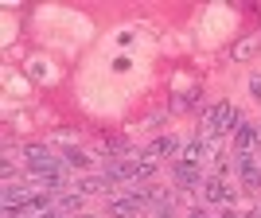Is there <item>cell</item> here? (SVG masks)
Here are the masks:
<instances>
[{
    "mask_svg": "<svg viewBox=\"0 0 261 218\" xmlns=\"http://www.w3.org/2000/svg\"><path fill=\"white\" fill-rule=\"evenodd\" d=\"M230 152H261V121H242L230 137Z\"/></svg>",
    "mask_w": 261,
    "mask_h": 218,
    "instance_id": "5",
    "label": "cell"
},
{
    "mask_svg": "<svg viewBox=\"0 0 261 218\" xmlns=\"http://www.w3.org/2000/svg\"><path fill=\"white\" fill-rule=\"evenodd\" d=\"M20 156L28 164V172H63V156H55L47 144H20Z\"/></svg>",
    "mask_w": 261,
    "mask_h": 218,
    "instance_id": "2",
    "label": "cell"
},
{
    "mask_svg": "<svg viewBox=\"0 0 261 218\" xmlns=\"http://www.w3.org/2000/svg\"><path fill=\"white\" fill-rule=\"evenodd\" d=\"M59 156H63L66 172H86L90 164H94V160H90V152H86V148H78V144H63V152H59Z\"/></svg>",
    "mask_w": 261,
    "mask_h": 218,
    "instance_id": "10",
    "label": "cell"
},
{
    "mask_svg": "<svg viewBox=\"0 0 261 218\" xmlns=\"http://www.w3.org/2000/svg\"><path fill=\"white\" fill-rule=\"evenodd\" d=\"M211 148H215V144L191 137V141H184V148H179L175 160H179V164H191V168H203V164H211Z\"/></svg>",
    "mask_w": 261,
    "mask_h": 218,
    "instance_id": "7",
    "label": "cell"
},
{
    "mask_svg": "<svg viewBox=\"0 0 261 218\" xmlns=\"http://www.w3.org/2000/svg\"><path fill=\"white\" fill-rule=\"evenodd\" d=\"M257 207H261V203H257Z\"/></svg>",
    "mask_w": 261,
    "mask_h": 218,
    "instance_id": "18",
    "label": "cell"
},
{
    "mask_svg": "<svg viewBox=\"0 0 261 218\" xmlns=\"http://www.w3.org/2000/svg\"><path fill=\"white\" fill-rule=\"evenodd\" d=\"M74 191H82V195H101V199H113L117 195V183L113 179H106V175H78L74 179Z\"/></svg>",
    "mask_w": 261,
    "mask_h": 218,
    "instance_id": "6",
    "label": "cell"
},
{
    "mask_svg": "<svg viewBox=\"0 0 261 218\" xmlns=\"http://www.w3.org/2000/svg\"><path fill=\"white\" fill-rule=\"evenodd\" d=\"M257 51H261V35H246V39H238V43L230 47V59L234 63H250Z\"/></svg>",
    "mask_w": 261,
    "mask_h": 218,
    "instance_id": "11",
    "label": "cell"
},
{
    "mask_svg": "<svg viewBox=\"0 0 261 218\" xmlns=\"http://www.w3.org/2000/svg\"><path fill=\"white\" fill-rule=\"evenodd\" d=\"M238 179H226V175H215L211 172L207 179H203V191H199L195 203H203V207H234V199H238Z\"/></svg>",
    "mask_w": 261,
    "mask_h": 218,
    "instance_id": "1",
    "label": "cell"
},
{
    "mask_svg": "<svg viewBox=\"0 0 261 218\" xmlns=\"http://www.w3.org/2000/svg\"><path fill=\"white\" fill-rule=\"evenodd\" d=\"M250 94L261 101V74H250Z\"/></svg>",
    "mask_w": 261,
    "mask_h": 218,
    "instance_id": "14",
    "label": "cell"
},
{
    "mask_svg": "<svg viewBox=\"0 0 261 218\" xmlns=\"http://www.w3.org/2000/svg\"><path fill=\"white\" fill-rule=\"evenodd\" d=\"M238 218H261V207H253V210H242Z\"/></svg>",
    "mask_w": 261,
    "mask_h": 218,
    "instance_id": "16",
    "label": "cell"
},
{
    "mask_svg": "<svg viewBox=\"0 0 261 218\" xmlns=\"http://www.w3.org/2000/svg\"><path fill=\"white\" fill-rule=\"evenodd\" d=\"M168 175H172L175 191H187V195H195V199H199V191H203V179H207L203 168H191V164H179V160H172Z\"/></svg>",
    "mask_w": 261,
    "mask_h": 218,
    "instance_id": "3",
    "label": "cell"
},
{
    "mask_svg": "<svg viewBox=\"0 0 261 218\" xmlns=\"http://www.w3.org/2000/svg\"><path fill=\"white\" fill-rule=\"evenodd\" d=\"M168 117H172V113H168V109H156V113H148V117L141 121V129L156 132V129H160V125H164V121H168Z\"/></svg>",
    "mask_w": 261,
    "mask_h": 218,
    "instance_id": "12",
    "label": "cell"
},
{
    "mask_svg": "<svg viewBox=\"0 0 261 218\" xmlns=\"http://www.w3.org/2000/svg\"><path fill=\"white\" fill-rule=\"evenodd\" d=\"M74 218H98V214H74Z\"/></svg>",
    "mask_w": 261,
    "mask_h": 218,
    "instance_id": "17",
    "label": "cell"
},
{
    "mask_svg": "<svg viewBox=\"0 0 261 218\" xmlns=\"http://www.w3.org/2000/svg\"><path fill=\"white\" fill-rule=\"evenodd\" d=\"M55 210L63 218L86 214V195H82V191H59V195H55Z\"/></svg>",
    "mask_w": 261,
    "mask_h": 218,
    "instance_id": "8",
    "label": "cell"
},
{
    "mask_svg": "<svg viewBox=\"0 0 261 218\" xmlns=\"http://www.w3.org/2000/svg\"><path fill=\"white\" fill-rule=\"evenodd\" d=\"M218 218H238V210H234V207H222V210H218Z\"/></svg>",
    "mask_w": 261,
    "mask_h": 218,
    "instance_id": "15",
    "label": "cell"
},
{
    "mask_svg": "<svg viewBox=\"0 0 261 218\" xmlns=\"http://www.w3.org/2000/svg\"><path fill=\"white\" fill-rule=\"evenodd\" d=\"M144 210L133 203L129 195H113V199H106V218H141Z\"/></svg>",
    "mask_w": 261,
    "mask_h": 218,
    "instance_id": "9",
    "label": "cell"
},
{
    "mask_svg": "<svg viewBox=\"0 0 261 218\" xmlns=\"http://www.w3.org/2000/svg\"><path fill=\"white\" fill-rule=\"evenodd\" d=\"M187 218H211V210H207V207H203V203H195V207L187 210Z\"/></svg>",
    "mask_w": 261,
    "mask_h": 218,
    "instance_id": "13",
    "label": "cell"
},
{
    "mask_svg": "<svg viewBox=\"0 0 261 218\" xmlns=\"http://www.w3.org/2000/svg\"><path fill=\"white\" fill-rule=\"evenodd\" d=\"M179 148H184V141H179L175 132H160V137H152V141L141 148V160H152V164L175 160V156H179Z\"/></svg>",
    "mask_w": 261,
    "mask_h": 218,
    "instance_id": "4",
    "label": "cell"
}]
</instances>
